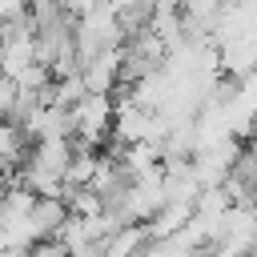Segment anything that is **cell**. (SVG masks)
I'll return each instance as SVG.
<instances>
[{"label":"cell","mask_w":257,"mask_h":257,"mask_svg":"<svg viewBox=\"0 0 257 257\" xmlns=\"http://www.w3.org/2000/svg\"><path fill=\"white\" fill-rule=\"evenodd\" d=\"M112 112H116V100L112 92H84L72 108H68V124H72V141L80 149H96L108 141V128H112Z\"/></svg>","instance_id":"1"},{"label":"cell","mask_w":257,"mask_h":257,"mask_svg":"<svg viewBox=\"0 0 257 257\" xmlns=\"http://www.w3.org/2000/svg\"><path fill=\"white\" fill-rule=\"evenodd\" d=\"M120 60H124V44L104 48V52H96L92 60H84V64H80L84 88H88V92H116V88H120Z\"/></svg>","instance_id":"2"},{"label":"cell","mask_w":257,"mask_h":257,"mask_svg":"<svg viewBox=\"0 0 257 257\" xmlns=\"http://www.w3.org/2000/svg\"><path fill=\"white\" fill-rule=\"evenodd\" d=\"M213 48H217V68H225L233 80H241V76H249L257 68V32L229 36V40H221Z\"/></svg>","instance_id":"3"},{"label":"cell","mask_w":257,"mask_h":257,"mask_svg":"<svg viewBox=\"0 0 257 257\" xmlns=\"http://www.w3.org/2000/svg\"><path fill=\"white\" fill-rule=\"evenodd\" d=\"M68 161H72V137H44V141H32L28 169H40V173H52V177L64 181Z\"/></svg>","instance_id":"4"},{"label":"cell","mask_w":257,"mask_h":257,"mask_svg":"<svg viewBox=\"0 0 257 257\" xmlns=\"http://www.w3.org/2000/svg\"><path fill=\"white\" fill-rule=\"evenodd\" d=\"M145 245H149V233H145V225L128 221V225H120L112 237H104V241H100V257H137Z\"/></svg>","instance_id":"5"},{"label":"cell","mask_w":257,"mask_h":257,"mask_svg":"<svg viewBox=\"0 0 257 257\" xmlns=\"http://www.w3.org/2000/svg\"><path fill=\"white\" fill-rule=\"evenodd\" d=\"M24 257H68V253H64V245L56 237H40V241H32L24 249Z\"/></svg>","instance_id":"6"},{"label":"cell","mask_w":257,"mask_h":257,"mask_svg":"<svg viewBox=\"0 0 257 257\" xmlns=\"http://www.w3.org/2000/svg\"><path fill=\"white\" fill-rule=\"evenodd\" d=\"M12 96H16V84L8 76H0V120H8V108H12Z\"/></svg>","instance_id":"7"},{"label":"cell","mask_w":257,"mask_h":257,"mask_svg":"<svg viewBox=\"0 0 257 257\" xmlns=\"http://www.w3.org/2000/svg\"><path fill=\"white\" fill-rule=\"evenodd\" d=\"M24 12H28V0H0V24L4 20H16Z\"/></svg>","instance_id":"8"},{"label":"cell","mask_w":257,"mask_h":257,"mask_svg":"<svg viewBox=\"0 0 257 257\" xmlns=\"http://www.w3.org/2000/svg\"><path fill=\"white\" fill-rule=\"evenodd\" d=\"M68 257H100V245H96V241H88V245H80V249H72Z\"/></svg>","instance_id":"9"}]
</instances>
